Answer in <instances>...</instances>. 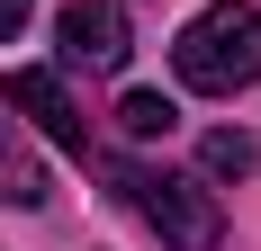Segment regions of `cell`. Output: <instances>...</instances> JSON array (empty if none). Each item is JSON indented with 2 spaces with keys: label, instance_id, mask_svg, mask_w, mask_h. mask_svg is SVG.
<instances>
[{
  "label": "cell",
  "instance_id": "obj_1",
  "mask_svg": "<svg viewBox=\"0 0 261 251\" xmlns=\"http://www.w3.org/2000/svg\"><path fill=\"white\" fill-rule=\"evenodd\" d=\"M171 72H180V90H198V99L252 90L261 81V9L252 0H207L180 36H171Z\"/></svg>",
  "mask_w": 261,
  "mask_h": 251
},
{
  "label": "cell",
  "instance_id": "obj_2",
  "mask_svg": "<svg viewBox=\"0 0 261 251\" xmlns=\"http://www.w3.org/2000/svg\"><path fill=\"white\" fill-rule=\"evenodd\" d=\"M117 189H126V206L171 251H216V242H225V215H216V198L198 189V179L162 171V162H117Z\"/></svg>",
  "mask_w": 261,
  "mask_h": 251
},
{
  "label": "cell",
  "instance_id": "obj_3",
  "mask_svg": "<svg viewBox=\"0 0 261 251\" xmlns=\"http://www.w3.org/2000/svg\"><path fill=\"white\" fill-rule=\"evenodd\" d=\"M0 99L18 108L45 144L90 152V125H81V108H72V90H63V72H54V63H18V72H0Z\"/></svg>",
  "mask_w": 261,
  "mask_h": 251
},
{
  "label": "cell",
  "instance_id": "obj_4",
  "mask_svg": "<svg viewBox=\"0 0 261 251\" xmlns=\"http://www.w3.org/2000/svg\"><path fill=\"white\" fill-rule=\"evenodd\" d=\"M54 36H63V63L72 72H117L126 63V9L117 0H63Z\"/></svg>",
  "mask_w": 261,
  "mask_h": 251
},
{
  "label": "cell",
  "instance_id": "obj_5",
  "mask_svg": "<svg viewBox=\"0 0 261 251\" xmlns=\"http://www.w3.org/2000/svg\"><path fill=\"white\" fill-rule=\"evenodd\" d=\"M0 206H45V162L0 125Z\"/></svg>",
  "mask_w": 261,
  "mask_h": 251
},
{
  "label": "cell",
  "instance_id": "obj_6",
  "mask_svg": "<svg viewBox=\"0 0 261 251\" xmlns=\"http://www.w3.org/2000/svg\"><path fill=\"white\" fill-rule=\"evenodd\" d=\"M252 162H261V144L234 135V125H216L207 144H198V171H207V179H252Z\"/></svg>",
  "mask_w": 261,
  "mask_h": 251
},
{
  "label": "cell",
  "instance_id": "obj_7",
  "mask_svg": "<svg viewBox=\"0 0 261 251\" xmlns=\"http://www.w3.org/2000/svg\"><path fill=\"white\" fill-rule=\"evenodd\" d=\"M117 125H126L135 144H153V135H171V125H180V108L162 99V90H126V99H117Z\"/></svg>",
  "mask_w": 261,
  "mask_h": 251
},
{
  "label": "cell",
  "instance_id": "obj_8",
  "mask_svg": "<svg viewBox=\"0 0 261 251\" xmlns=\"http://www.w3.org/2000/svg\"><path fill=\"white\" fill-rule=\"evenodd\" d=\"M27 9H36V0H0V45H9V36L27 27Z\"/></svg>",
  "mask_w": 261,
  "mask_h": 251
}]
</instances>
